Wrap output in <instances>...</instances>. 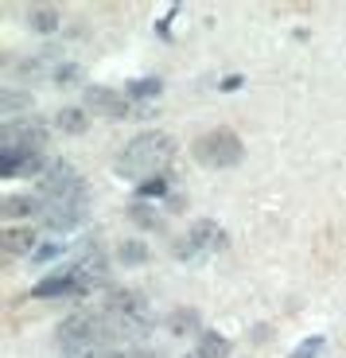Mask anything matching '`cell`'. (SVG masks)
<instances>
[{
  "instance_id": "cell-1",
  "label": "cell",
  "mask_w": 346,
  "mask_h": 358,
  "mask_svg": "<svg viewBox=\"0 0 346 358\" xmlns=\"http://www.w3.org/2000/svg\"><path fill=\"white\" fill-rule=\"evenodd\" d=\"M175 156V141L168 133H144L133 144H124V152L117 156V171L124 179H160V171Z\"/></svg>"
},
{
  "instance_id": "cell-2",
  "label": "cell",
  "mask_w": 346,
  "mask_h": 358,
  "mask_svg": "<svg viewBox=\"0 0 346 358\" xmlns=\"http://www.w3.org/2000/svg\"><path fill=\"white\" fill-rule=\"evenodd\" d=\"M106 320V335L109 343H140L144 335L152 331V315H148V304H144L136 292H121L113 296L101 312Z\"/></svg>"
},
{
  "instance_id": "cell-3",
  "label": "cell",
  "mask_w": 346,
  "mask_h": 358,
  "mask_svg": "<svg viewBox=\"0 0 346 358\" xmlns=\"http://www.w3.org/2000/svg\"><path fill=\"white\" fill-rule=\"evenodd\" d=\"M195 152L206 168H233V164L241 160V141L230 129H218V133H206L203 141H199Z\"/></svg>"
},
{
  "instance_id": "cell-4",
  "label": "cell",
  "mask_w": 346,
  "mask_h": 358,
  "mask_svg": "<svg viewBox=\"0 0 346 358\" xmlns=\"http://www.w3.org/2000/svg\"><path fill=\"white\" fill-rule=\"evenodd\" d=\"M47 141V129L39 121H24V125H4V152H39Z\"/></svg>"
},
{
  "instance_id": "cell-5",
  "label": "cell",
  "mask_w": 346,
  "mask_h": 358,
  "mask_svg": "<svg viewBox=\"0 0 346 358\" xmlns=\"http://www.w3.org/2000/svg\"><path fill=\"white\" fill-rule=\"evenodd\" d=\"M214 245H222V230H218L214 222H195V226H191V234L175 245V253H179V257H195V253L214 250Z\"/></svg>"
},
{
  "instance_id": "cell-6",
  "label": "cell",
  "mask_w": 346,
  "mask_h": 358,
  "mask_svg": "<svg viewBox=\"0 0 346 358\" xmlns=\"http://www.w3.org/2000/svg\"><path fill=\"white\" fill-rule=\"evenodd\" d=\"M78 292H86V285L78 280V273H59V277H47V280H39L36 285V296H43V300H51V296H78Z\"/></svg>"
},
{
  "instance_id": "cell-7",
  "label": "cell",
  "mask_w": 346,
  "mask_h": 358,
  "mask_svg": "<svg viewBox=\"0 0 346 358\" xmlns=\"http://www.w3.org/2000/svg\"><path fill=\"white\" fill-rule=\"evenodd\" d=\"M39 242V230H31V226H12V230L0 234V250L12 253V257H24V253H31Z\"/></svg>"
},
{
  "instance_id": "cell-8",
  "label": "cell",
  "mask_w": 346,
  "mask_h": 358,
  "mask_svg": "<svg viewBox=\"0 0 346 358\" xmlns=\"http://www.w3.org/2000/svg\"><path fill=\"white\" fill-rule=\"evenodd\" d=\"M0 171L4 176H36V171H43V156L39 152H0Z\"/></svg>"
},
{
  "instance_id": "cell-9",
  "label": "cell",
  "mask_w": 346,
  "mask_h": 358,
  "mask_svg": "<svg viewBox=\"0 0 346 358\" xmlns=\"http://www.w3.org/2000/svg\"><path fill=\"white\" fill-rule=\"evenodd\" d=\"M86 101L98 109V113H109V117H121V113H124V101L117 98L113 90H106V86H94V90L86 94Z\"/></svg>"
},
{
  "instance_id": "cell-10",
  "label": "cell",
  "mask_w": 346,
  "mask_h": 358,
  "mask_svg": "<svg viewBox=\"0 0 346 358\" xmlns=\"http://www.w3.org/2000/svg\"><path fill=\"white\" fill-rule=\"evenodd\" d=\"M226 355H230V339H222V335H203V343L187 358H226Z\"/></svg>"
},
{
  "instance_id": "cell-11",
  "label": "cell",
  "mask_w": 346,
  "mask_h": 358,
  "mask_svg": "<svg viewBox=\"0 0 346 358\" xmlns=\"http://www.w3.org/2000/svg\"><path fill=\"white\" fill-rule=\"evenodd\" d=\"M43 210V199H24V195H8V203H4V215H39Z\"/></svg>"
},
{
  "instance_id": "cell-12",
  "label": "cell",
  "mask_w": 346,
  "mask_h": 358,
  "mask_svg": "<svg viewBox=\"0 0 346 358\" xmlns=\"http://www.w3.org/2000/svg\"><path fill=\"white\" fill-rule=\"evenodd\" d=\"M117 257H121L124 265H144V261H148V245H144V242H133V238H129V242L117 245Z\"/></svg>"
},
{
  "instance_id": "cell-13",
  "label": "cell",
  "mask_w": 346,
  "mask_h": 358,
  "mask_svg": "<svg viewBox=\"0 0 346 358\" xmlns=\"http://www.w3.org/2000/svg\"><path fill=\"white\" fill-rule=\"evenodd\" d=\"M59 129L62 133H82V129H86V113H82L78 106H66L59 113Z\"/></svg>"
},
{
  "instance_id": "cell-14",
  "label": "cell",
  "mask_w": 346,
  "mask_h": 358,
  "mask_svg": "<svg viewBox=\"0 0 346 358\" xmlns=\"http://www.w3.org/2000/svg\"><path fill=\"white\" fill-rule=\"evenodd\" d=\"M164 90V82L160 78H140V82H129V98H156V94H160Z\"/></svg>"
},
{
  "instance_id": "cell-15",
  "label": "cell",
  "mask_w": 346,
  "mask_h": 358,
  "mask_svg": "<svg viewBox=\"0 0 346 358\" xmlns=\"http://www.w3.org/2000/svg\"><path fill=\"white\" fill-rule=\"evenodd\" d=\"M31 24H36L39 31H51V27H59V12L55 8H36L31 12Z\"/></svg>"
},
{
  "instance_id": "cell-16",
  "label": "cell",
  "mask_w": 346,
  "mask_h": 358,
  "mask_svg": "<svg viewBox=\"0 0 346 358\" xmlns=\"http://www.w3.org/2000/svg\"><path fill=\"white\" fill-rule=\"evenodd\" d=\"M171 327H175V331H195V327H199V312H175V315H171Z\"/></svg>"
},
{
  "instance_id": "cell-17",
  "label": "cell",
  "mask_w": 346,
  "mask_h": 358,
  "mask_svg": "<svg viewBox=\"0 0 346 358\" xmlns=\"http://www.w3.org/2000/svg\"><path fill=\"white\" fill-rule=\"evenodd\" d=\"M323 347H327L323 339H308V343H300V347H296V355H292V358H319V355H323Z\"/></svg>"
},
{
  "instance_id": "cell-18",
  "label": "cell",
  "mask_w": 346,
  "mask_h": 358,
  "mask_svg": "<svg viewBox=\"0 0 346 358\" xmlns=\"http://www.w3.org/2000/svg\"><path fill=\"white\" fill-rule=\"evenodd\" d=\"M140 195H164V179H148V183H140Z\"/></svg>"
},
{
  "instance_id": "cell-19",
  "label": "cell",
  "mask_w": 346,
  "mask_h": 358,
  "mask_svg": "<svg viewBox=\"0 0 346 358\" xmlns=\"http://www.w3.org/2000/svg\"><path fill=\"white\" fill-rule=\"evenodd\" d=\"M78 78V66H59V74H55V82H74Z\"/></svg>"
},
{
  "instance_id": "cell-20",
  "label": "cell",
  "mask_w": 346,
  "mask_h": 358,
  "mask_svg": "<svg viewBox=\"0 0 346 358\" xmlns=\"http://www.w3.org/2000/svg\"><path fill=\"white\" fill-rule=\"evenodd\" d=\"M121 358H164V355H156V350H129V355H121Z\"/></svg>"
}]
</instances>
